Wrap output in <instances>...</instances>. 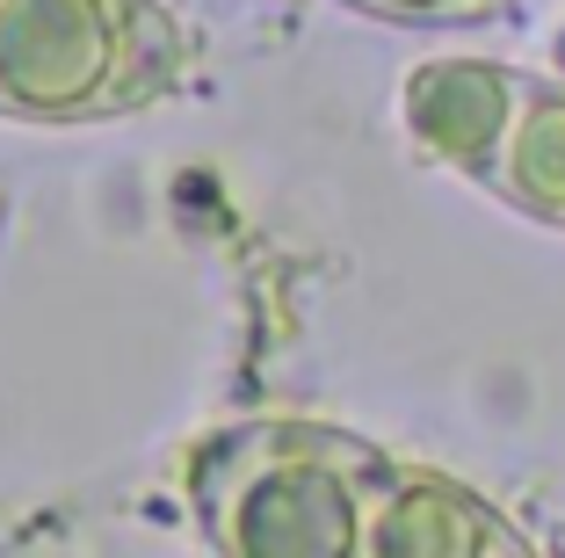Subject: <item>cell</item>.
Wrapping results in <instances>:
<instances>
[{"instance_id":"obj_1","label":"cell","mask_w":565,"mask_h":558,"mask_svg":"<svg viewBox=\"0 0 565 558\" xmlns=\"http://www.w3.org/2000/svg\"><path fill=\"white\" fill-rule=\"evenodd\" d=\"M384 457L355 450L327 428H290L262 457L233 515V558H363L370 493Z\"/></svg>"},{"instance_id":"obj_2","label":"cell","mask_w":565,"mask_h":558,"mask_svg":"<svg viewBox=\"0 0 565 558\" xmlns=\"http://www.w3.org/2000/svg\"><path fill=\"white\" fill-rule=\"evenodd\" d=\"M515 529L443 472H399L384 464L370 493L363 558H500Z\"/></svg>"},{"instance_id":"obj_3","label":"cell","mask_w":565,"mask_h":558,"mask_svg":"<svg viewBox=\"0 0 565 558\" xmlns=\"http://www.w3.org/2000/svg\"><path fill=\"white\" fill-rule=\"evenodd\" d=\"M515 109H522V81L508 66H428L406 87L414 138L471 181H493L500 146L515 131Z\"/></svg>"},{"instance_id":"obj_4","label":"cell","mask_w":565,"mask_h":558,"mask_svg":"<svg viewBox=\"0 0 565 558\" xmlns=\"http://www.w3.org/2000/svg\"><path fill=\"white\" fill-rule=\"evenodd\" d=\"M486 189L508 197L515 211L544 218V225H565V87L522 81L515 131L500 146V167Z\"/></svg>"},{"instance_id":"obj_5","label":"cell","mask_w":565,"mask_h":558,"mask_svg":"<svg viewBox=\"0 0 565 558\" xmlns=\"http://www.w3.org/2000/svg\"><path fill=\"white\" fill-rule=\"evenodd\" d=\"M500 558H536V551H530L522 537H508V544H500Z\"/></svg>"},{"instance_id":"obj_6","label":"cell","mask_w":565,"mask_h":558,"mask_svg":"<svg viewBox=\"0 0 565 558\" xmlns=\"http://www.w3.org/2000/svg\"><path fill=\"white\" fill-rule=\"evenodd\" d=\"M558 73H565V36H558ZM558 87H565V81H558Z\"/></svg>"}]
</instances>
